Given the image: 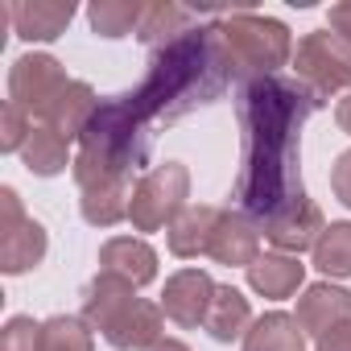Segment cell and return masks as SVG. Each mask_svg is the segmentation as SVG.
<instances>
[{"instance_id": "f1b7e54d", "label": "cell", "mask_w": 351, "mask_h": 351, "mask_svg": "<svg viewBox=\"0 0 351 351\" xmlns=\"http://www.w3.org/2000/svg\"><path fill=\"white\" fill-rule=\"evenodd\" d=\"M29 132H34L29 112H21L17 104H5V112H0V149H5V153H21Z\"/></svg>"}, {"instance_id": "6da1fadb", "label": "cell", "mask_w": 351, "mask_h": 351, "mask_svg": "<svg viewBox=\"0 0 351 351\" xmlns=\"http://www.w3.org/2000/svg\"><path fill=\"white\" fill-rule=\"evenodd\" d=\"M322 108V95H314L302 79H252L240 87V128H244V157L236 199L240 215L265 228L281 207L302 199V165H298V141L302 124Z\"/></svg>"}, {"instance_id": "30bf717a", "label": "cell", "mask_w": 351, "mask_h": 351, "mask_svg": "<svg viewBox=\"0 0 351 351\" xmlns=\"http://www.w3.org/2000/svg\"><path fill=\"white\" fill-rule=\"evenodd\" d=\"M302 330L318 343L343 326H351V289H339L330 281H318V285H306V293L298 298V314Z\"/></svg>"}, {"instance_id": "d4e9b609", "label": "cell", "mask_w": 351, "mask_h": 351, "mask_svg": "<svg viewBox=\"0 0 351 351\" xmlns=\"http://www.w3.org/2000/svg\"><path fill=\"white\" fill-rule=\"evenodd\" d=\"M191 9H182V5H169V0H157V5H149L145 9V17H141V29H136V38L145 42V46H169L173 38H182L186 29H191Z\"/></svg>"}, {"instance_id": "277c9868", "label": "cell", "mask_w": 351, "mask_h": 351, "mask_svg": "<svg viewBox=\"0 0 351 351\" xmlns=\"http://www.w3.org/2000/svg\"><path fill=\"white\" fill-rule=\"evenodd\" d=\"M215 34H219L228 71H232V79H240V87L252 79L277 75L293 58L289 29L273 17H261V13H228L215 25Z\"/></svg>"}, {"instance_id": "603a6c76", "label": "cell", "mask_w": 351, "mask_h": 351, "mask_svg": "<svg viewBox=\"0 0 351 351\" xmlns=\"http://www.w3.org/2000/svg\"><path fill=\"white\" fill-rule=\"evenodd\" d=\"M21 161H25L29 173H38V178H54V173H62L66 165H75V161H71V141H62V136L50 132L46 124L29 132V141H25V149H21Z\"/></svg>"}, {"instance_id": "83f0119b", "label": "cell", "mask_w": 351, "mask_h": 351, "mask_svg": "<svg viewBox=\"0 0 351 351\" xmlns=\"http://www.w3.org/2000/svg\"><path fill=\"white\" fill-rule=\"evenodd\" d=\"M0 351H42V322L29 314H13L0 330Z\"/></svg>"}, {"instance_id": "9c48e42d", "label": "cell", "mask_w": 351, "mask_h": 351, "mask_svg": "<svg viewBox=\"0 0 351 351\" xmlns=\"http://www.w3.org/2000/svg\"><path fill=\"white\" fill-rule=\"evenodd\" d=\"M215 289L219 285L211 281V273H203V269H178L165 281V289H161V310H165L169 322H178V326L191 330V326L207 322Z\"/></svg>"}, {"instance_id": "4fadbf2b", "label": "cell", "mask_w": 351, "mask_h": 351, "mask_svg": "<svg viewBox=\"0 0 351 351\" xmlns=\"http://www.w3.org/2000/svg\"><path fill=\"white\" fill-rule=\"evenodd\" d=\"M99 273L120 277L128 285H149L157 277V252L141 240V236H112L99 248Z\"/></svg>"}, {"instance_id": "f546056e", "label": "cell", "mask_w": 351, "mask_h": 351, "mask_svg": "<svg viewBox=\"0 0 351 351\" xmlns=\"http://www.w3.org/2000/svg\"><path fill=\"white\" fill-rule=\"evenodd\" d=\"M25 219H29V215L21 211V199H17V191H13V186H0V240H5L9 232H17Z\"/></svg>"}, {"instance_id": "1f68e13d", "label": "cell", "mask_w": 351, "mask_h": 351, "mask_svg": "<svg viewBox=\"0 0 351 351\" xmlns=\"http://www.w3.org/2000/svg\"><path fill=\"white\" fill-rule=\"evenodd\" d=\"M326 25H330V34H335V38H343V42L351 46V0H343V5H330Z\"/></svg>"}, {"instance_id": "5b68a950", "label": "cell", "mask_w": 351, "mask_h": 351, "mask_svg": "<svg viewBox=\"0 0 351 351\" xmlns=\"http://www.w3.org/2000/svg\"><path fill=\"white\" fill-rule=\"evenodd\" d=\"M186 199H191V169L182 161H165L136 178L128 223L136 232H161L186 211Z\"/></svg>"}, {"instance_id": "7c38bea8", "label": "cell", "mask_w": 351, "mask_h": 351, "mask_svg": "<svg viewBox=\"0 0 351 351\" xmlns=\"http://www.w3.org/2000/svg\"><path fill=\"white\" fill-rule=\"evenodd\" d=\"M223 207H211V203H195L186 207L178 219L169 223V252L182 256V261H195V256H211V244H215V232L223 223Z\"/></svg>"}, {"instance_id": "8fae6325", "label": "cell", "mask_w": 351, "mask_h": 351, "mask_svg": "<svg viewBox=\"0 0 351 351\" xmlns=\"http://www.w3.org/2000/svg\"><path fill=\"white\" fill-rule=\"evenodd\" d=\"M99 95H95V87L91 83H83V79H71L66 83V91L42 112V124L50 128V132H58L62 141H83V132L91 128V120H95V112H99Z\"/></svg>"}, {"instance_id": "e0dca14e", "label": "cell", "mask_w": 351, "mask_h": 351, "mask_svg": "<svg viewBox=\"0 0 351 351\" xmlns=\"http://www.w3.org/2000/svg\"><path fill=\"white\" fill-rule=\"evenodd\" d=\"M211 256L228 269H248L256 256H261V228L248 219V215H223L219 232H215V244H211Z\"/></svg>"}, {"instance_id": "e575fe53", "label": "cell", "mask_w": 351, "mask_h": 351, "mask_svg": "<svg viewBox=\"0 0 351 351\" xmlns=\"http://www.w3.org/2000/svg\"><path fill=\"white\" fill-rule=\"evenodd\" d=\"M145 351H191V347H186L182 339H157V343H153V347H145Z\"/></svg>"}, {"instance_id": "d6986e66", "label": "cell", "mask_w": 351, "mask_h": 351, "mask_svg": "<svg viewBox=\"0 0 351 351\" xmlns=\"http://www.w3.org/2000/svg\"><path fill=\"white\" fill-rule=\"evenodd\" d=\"M203 326H207V335H211L215 343L244 339V335L252 330V306H248V298H244L236 285H219Z\"/></svg>"}, {"instance_id": "836d02e7", "label": "cell", "mask_w": 351, "mask_h": 351, "mask_svg": "<svg viewBox=\"0 0 351 351\" xmlns=\"http://www.w3.org/2000/svg\"><path fill=\"white\" fill-rule=\"evenodd\" d=\"M335 124L351 136V95H347V99H339V108H335Z\"/></svg>"}, {"instance_id": "484cf974", "label": "cell", "mask_w": 351, "mask_h": 351, "mask_svg": "<svg viewBox=\"0 0 351 351\" xmlns=\"http://www.w3.org/2000/svg\"><path fill=\"white\" fill-rule=\"evenodd\" d=\"M314 269L326 277H351V223H330L314 244Z\"/></svg>"}, {"instance_id": "52a82bcc", "label": "cell", "mask_w": 351, "mask_h": 351, "mask_svg": "<svg viewBox=\"0 0 351 351\" xmlns=\"http://www.w3.org/2000/svg\"><path fill=\"white\" fill-rule=\"evenodd\" d=\"M66 71L50 54H21L9 71V104H17L29 116H42L62 91H66Z\"/></svg>"}, {"instance_id": "5bb4252c", "label": "cell", "mask_w": 351, "mask_h": 351, "mask_svg": "<svg viewBox=\"0 0 351 351\" xmlns=\"http://www.w3.org/2000/svg\"><path fill=\"white\" fill-rule=\"evenodd\" d=\"M5 13H9L17 38H25V42H54L75 21L71 0H25V5H5Z\"/></svg>"}, {"instance_id": "7402d4cb", "label": "cell", "mask_w": 351, "mask_h": 351, "mask_svg": "<svg viewBox=\"0 0 351 351\" xmlns=\"http://www.w3.org/2000/svg\"><path fill=\"white\" fill-rule=\"evenodd\" d=\"M42 256H46V228L38 219H25L17 232L0 240V273H9V277L38 269Z\"/></svg>"}, {"instance_id": "3957f363", "label": "cell", "mask_w": 351, "mask_h": 351, "mask_svg": "<svg viewBox=\"0 0 351 351\" xmlns=\"http://www.w3.org/2000/svg\"><path fill=\"white\" fill-rule=\"evenodd\" d=\"M149 153V136H145V120L132 108L128 95L104 99L91 128L79 141V157L71 165L79 191H95L104 182H120L132 178V169L145 161Z\"/></svg>"}, {"instance_id": "2e32d148", "label": "cell", "mask_w": 351, "mask_h": 351, "mask_svg": "<svg viewBox=\"0 0 351 351\" xmlns=\"http://www.w3.org/2000/svg\"><path fill=\"white\" fill-rule=\"evenodd\" d=\"M244 273H248V285H252L261 298L281 302V298H293V293H298V285H302V277H306V265H302L298 256H285V252H265V256H256Z\"/></svg>"}, {"instance_id": "cb8c5ba5", "label": "cell", "mask_w": 351, "mask_h": 351, "mask_svg": "<svg viewBox=\"0 0 351 351\" xmlns=\"http://www.w3.org/2000/svg\"><path fill=\"white\" fill-rule=\"evenodd\" d=\"M149 5H141V0H95V5L87 9V21L99 38H128L141 29V17H145Z\"/></svg>"}, {"instance_id": "7a4b0ae2", "label": "cell", "mask_w": 351, "mask_h": 351, "mask_svg": "<svg viewBox=\"0 0 351 351\" xmlns=\"http://www.w3.org/2000/svg\"><path fill=\"white\" fill-rule=\"evenodd\" d=\"M228 83H232V71H228L215 25H199V29H186L182 38H173L169 46L153 50L145 83L128 91V99L145 124L153 120L169 124V120L211 104Z\"/></svg>"}, {"instance_id": "d6a6232c", "label": "cell", "mask_w": 351, "mask_h": 351, "mask_svg": "<svg viewBox=\"0 0 351 351\" xmlns=\"http://www.w3.org/2000/svg\"><path fill=\"white\" fill-rule=\"evenodd\" d=\"M314 351H351V326H343V330H335V335L318 339V343H314Z\"/></svg>"}, {"instance_id": "4316f807", "label": "cell", "mask_w": 351, "mask_h": 351, "mask_svg": "<svg viewBox=\"0 0 351 351\" xmlns=\"http://www.w3.org/2000/svg\"><path fill=\"white\" fill-rule=\"evenodd\" d=\"M42 351H95L87 318L75 314H54L42 322Z\"/></svg>"}, {"instance_id": "44dd1931", "label": "cell", "mask_w": 351, "mask_h": 351, "mask_svg": "<svg viewBox=\"0 0 351 351\" xmlns=\"http://www.w3.org/2000/svg\"><path fill=\"white\" fill-rule=\"evenodd\" d=\"M244 351H306V330L293 314L273 310L252 322V330L244 335Z\"/></svg>"}, {"instance_id": "ffe728a7", "label": "cell", "mask_w": 351, "mask_h": 351, "mask_svg": "<svg viewBox=\"0 0 351 351\" xmlns=\"http://www.w3.org/2000/svg\"><path fill=\"white\" fill-rule=\"evenodd\" d=\"M132 191H136V182H132V178L104 182V186H95V191H83L79 211H83V219H87L91 228H116L120 219H128Z\"/></svg>"}, {"instance_id": "4dcf8cb0", "label": "cell", "mask_w": 351, "mask_h": 351, "mask_svg": "<svg viewBox=\"0 0 351 351\" xmlns=\"http://www.w3.org/2000/svg\"><path fill=\"white\" fill-rule=\"evenodd\" d=\"M330 191H335V199L351 211V149L339 153L335 165H330Z\"/></svg>"}, {"instance_id": "8992f818", "label": "cell", "mask_w": 351, "mask_h": 351, "mask_svg": "<svg viewBox=\"0 0 351 351\" xmlns=\"http://www.w3.org/2000/svg\"><path fill=\"white\" fill-rule=\"evenodd\" d=\"M293 71L322 99L335 91H351V46L343 38H335L330 29H314L298 42Z\"/></svg>"}, {"instance_id": "9a60e30c", "label": "cell", "mask_w": 351, "mask_h": 351, "mask_svg": "<svg viewBox=\"0 0 351 351\" xmlns=\"http://www.w3.org/2000/svg\"><path fill=\"white\" fill-rule=\"evenodd\" d=\"M132 306H136V285H128L120 277H108V273H99L83 293V318L99 335H108Z\"/></svg>"}, {"instance_id": "ac0fdd59", "label": "cell", "mask_w": 351, "mask_h": 351, "mask_svg": "<svg viewBox=\"0 0 351 351\" xmlns=\"http://www.w3.org/2000/svg\"><path fill=\"white\" fill-rule=\"evenodd\" d=\"M161 330H165V310L153 306V302H145V298H136V306H132L104 339H108L116 351H145V347H153L157 339H165Z\"/></svg>"}, {"instance_id": "ba28073f", "label": "cell", "mask_w": 351, "mask_h": 351, "mask_svg": "<svg viewBox=\"0 0 351 351\" xmlns=\"http://www.w3.org/2000/svg\"><path fill=\"white\" fill-rule=\"evenodd\" d=\"M265 240L277 248V252H285V256H298V252H314V244L322 240V232H326V219H322V207L314 203V199H293L289 207H281L273 219H265Z\"/></svg>"}]
</instances>
